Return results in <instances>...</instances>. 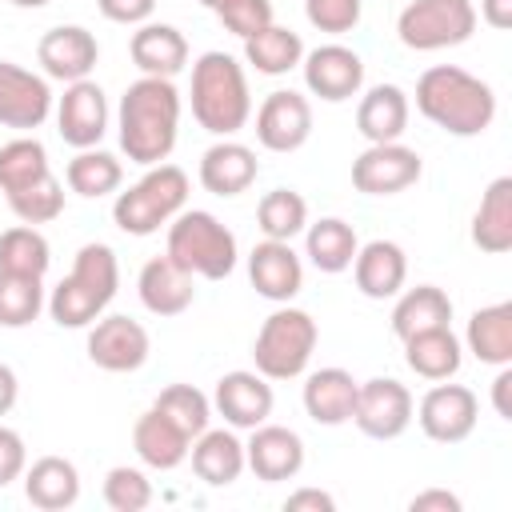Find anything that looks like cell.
Returning <instances> with one entry per match:
<instances>
[{
	"instance_id": "cell-1",
	"label": "cell",
	"mask_w": 512,
	"mask_h": 512,
	"mask_svg": "<svg viewBox=\"0 0 512 512\" xmlns=\"http://www.w3.org/2000/svg\"><path fill=\"white\" fill-rule=\"evenodd\" d=\"M116 128H120V148L132 164H144V168L164 164L172 156L176 132H180L176 84L164 76H140L136 84H128L120 96Z\"/></svg>"
},
{
	"instance_id": "cell-2",
	"label": "cell",
	"mask_w": 512,
	"mask_h": 512,
	"mask_svg": "<svg viewBox=\"0 0 512 512\" xmlns=\"http://www.w3.org/2000/svg\"><path fill=\"white\" fill-rule=\"evenodd\" d=\"M416 108L448 136H480L496 120V92L456 64H432L416 80Z\"/></svg>"
},
{
	"instance_id": "cell-3",
	"label": "cell",
	"mask_w": 512,
	"mask_h": 512,
	"mask_svg": "<svg viewBox=\"0 0 512 512\" xmlns=\"http://www.w3.org/2000/svg\"><path fill=\"white\" fill-rule=\"evenodd\" d=\"M192 116L212 136H232L252 116L248 76L228 52H204L192 64Z\"/></svg>"
},
{
	"instance_id": "cell-4",
	"label": "cell",
	"mask_w": 512,
	"mask_h": 512,
	"mask_svg": "<svg viewBox=\"0 0 512 512\" xmlns=\"http://www.w3.org/2000/svg\"><path fill=\"white\" fill-rule=\"evenodd\" d=\"M184 200H188V172L176 164H152L128 192L116 196L112 220L124 236H152L160 232V224L184 212Z\"/></svg>"
},
{
	"instance_id": "cell-5",
	"label": "cell",
	"mask_w": 512,
	"mask_h": 512,
	"mask_svg": "<svg viewBox=\"0 0 512 512\" xmlns=\"http://www.w3.org/2000/svg\"><path fill=\"white\" fill-rule=\"evenodd\" d=\"M184 272L204 280H224L236 268V236L204 208L176 212L168 220V248H164Z\"/></svg>"
},
{
	"instance_id": "cell-6",
	"label": "cell",
	"mask_w": 512,
	"mask_h": 512,
	"mask_svg": "<svg viewBox=\"0 0 512 512\" xmlns=\"http://www.w3.org/2000/svg\"><path fill=\"white\" fill-rule=\"evenodd\" d=\"M316 340H320V328L316 320L304 312V308H276L256 340H252V360H256V372L264 380H296L304 376L312 352H316Z\"/></svg>"
},
{
	"instance_id": "cell-7",
	"label": "cell",
	"mask_w": 512,
	"mask_h": 512,
	"mask_svg": "<svg viewBox=\"0 0 512 512\" xmlns=\"http://www.w3.org/2000/svg\"><path fill=\"white\" fill-rule=\"evenodd\" d=\"M476 32V8L472 0H408L396 36L412 52H440L456 48Z\"/></svg>"
},
{
	"instance_id": "cell-8",
	"label": "cell",
	"mask_w": 512,
	"mask_h": 512,
	"mask_svg": "<svg viewBox=\"0 0 512 512\" xmlns=\"http://www.w3.org/2000/svg\"><path fill=\"white\" fill-rule=\"evenodd\" d=\"M412 392L392 380V376H376L364 380L356 388V408H352V424L372 436V440H396L408 424H412Z\"/></svg>"
},
{
	"instance_id": "cell-9",
	"label": "cell",
	"mask_w": 512,
	"mask_h": 512,
	"mask_svg": "<svg viewBox=\"0 0 512 512\" xmlns=\"http://www.w3.org/2000/svg\"><path fill=\"white\" fill-rule=\"evenodd\" d=\"M424 164L412 148H404L400 140L392 144H368L356 160H352V184L364 196H396L404 188H412L420 180Z\"/></svg>"
},
{
	"instance_id": "cell-10",
	"label": "cell",
	"mask_w": 512,
	"mask_h": 512,
	"mask_svg": "<svg viewBox=\"0 0 512 512\" xmlns=\"http://www.w3.org/2000/svg\"><path fill=\"white\" fill-rule=\"evenodd\" d=\"M476 416H480V400L472 388L464 384H436L424 392L420 408H416V420H420V432L436 444H460L472 436L476 428Z\"/></svg>"
},
{
	"instance_id": "cell-11",
	"label": "cell",
	"mask_w": 512,
	"mask_h": 512,
	"mask_svg": "<svg viewBox=\"0 0 512 512\" xmlns=\"http://www.w3.org/2000/svg\"><path fill=\"white\" fill-rule=\"evenodd\" d=\"M312 136V104L292 88H276L256 108V140L268 152H296Z\"/></svg>"
},
{
	"instance_id": "cell-12",
	"label": "cell",
	"mask_w": 512,
	"mask_h": 512,
	"mask_svg": "<svg viewBox=\"0 0 512 512\" xmlns=\"http://www.w3.org/2000/svg\"><path fill=\"white\" fill-rule=\"evenodd\" d=\"M56 132L76 152L100 144V136L108 132V100L96 80H72L64 88V96L56 104Z\"/></svg>"
},
{
	"instance_id": "cell-13",
	"label": "cell",
	"mask_w": 512,
	"mask_h": 512,
	"mask_svg": "<svg viewBox=\"0 0 512 512\" xmlns=\"http://www.w3.org/2000/svg\"><path fill=\"white\" fill-rule=\"evenodd\" d=\"M148 332L140 320L132 316H104V320H92V332H88V360L104 372H136L144 368L148 360Z\"/></svg>"
},
{
	"instance_id": "cell-14",
	"label": "cell",
	"mask_w": 512,
	"mask_h": 512,
	"mask_svg": "<svg viewBox=\"0 0 512 512\" xmlns=\"http://www.w3.org/2000/svg\"><path fill=\"white\" fill-rule=\"evenodd\" d=\"M52 112V88L44 76L0 60V124L16 132H32L48 120Z\"/></svg>"
},
{
	"instance_id": "cell-15",
	"label": "cell",
	"mask_w": 512,
	"mask_h": 512,
	"mask_svg": "<svg viewBox=\"0 0 512 512\" xmlns=\"http://www.w3.org/2000/svg\"><path fill=\"white\" fill-rule=\"evenodd\" d=\"M300 68H304L308 92L328 100V104L352 100L364 88V60L344 44H320V48L304 52Z\"/></svg>"
},
{
	"instance_id": "cell-16",
	"label": "cell",
	"mask_w": 512,
	"mask_h": 512,
	"mask_svg": "<svg viewBox=\"0 0 512 512\" xmlns=\"http://www.w3.org/2000/svg\"><path fill=\"white\" fill-rule=\"evenodd\" d=\"M244 468H252L256 480L280 484L292 480L304 468V440L284 424H256L252 440L244 444Z\"/></svg>"
},
{
	"instance_id": "cell-17",
	"label": "cell",
	"mask_w": 512,
	"mask_h": 512,
	"mask_svg": "<svg viewBox=\"0 0 512 512\" xmlns=\"http://www.w3.org/2000/svg\"><path fill=\"white\" fill-rule=\"evenodd\" d=\"M96 56H100V44L88 28L80 24H60V28H48L36 44V60L44 64V76L52 80H88V72L96 68Z\"/></svg>"
},
{
	"instance_id": "cell-18",
	"label": "cell",
	"mask_w": 512,
	"mask_h": 512,
	"mask_svg": "<svg viewBox=\"0 0 512 512\" xmlns=\"http://www.w3.org/2000/svg\"><path fill=\"white\" fill-rule=\"evenodd\" d=\"M248 280L264 300L288 304L304 288V264L292 252V240H260L248 252Z\"/></svg>"
},
{
	"instance_id": "cell-19",
	"label": "cell",
	"mask_w": 512,
	"mask_h": 512,
	"mask_svg": "<svg viewBox=\"0 0 512 512\" xmlns=\"http://www.w3.org/2000/svg\"><path fill=\"white\" fill-rule=\"evenodd\" d=\"M272 384L260 376V372H224L216 380V392H212V408L232 424V428H256L272 416Z\"/></svg>"
},
{
	"instance_id": "cell-20",
	"label": "cell",
	"mask_w": 512,
	"mask_h": 512,
	"mask_svg": "<svg viewBox=\"0 0 512 512\" xmlns=\"http://www.w3.org/2000/svg\"><path fill=\"white\" fill-rule=\"evenodd\" d=\"M196 276L184 272L168 252L164 256H152L144 268H140V280H136V292H140V304L152 312V316H180L192 308V296H196Z\"/></svg>"
},
{
	"instance_id": "cell-21",
	"label": "cell",
	"mask_w": 512,
	"mask_h": 512,
	"mask_svg": "<svg viewBox=\"0 0 512 512\" xmlns=\"http://www.w3.org/2000/svg\"><path fill=\"white\" fill-rule=\"evenodd\" d=\"M352 276L368 300H392L408 280V256L396 240H368L364 248H356Z\"/></svg>"
},
{
	"instance_id": "cell-22",
	"label": "cell",
	"mask_w": 512,
	"mask_h": 512,
	"mask_svg": "<svg viewBox=\"0 0 512 512\" xmlns=\"http://www.w3.org/2000/svg\"><path fill=\"white\" fill-rule=\"evenodd\" d=\"M260 164H256V152L240 140H220L212 144L204 156H200V184L212 192V196H240L252 188Z\"/></svg>"
},
{
	"instance_id": "cell-23",
	"label": "cell",
	"mask_w": 512,
	"mask_h": 512,
	"mask_svg": "<svg viewBox=\"0 0 512 512\" xmlns=\"http://www.w3.org/2000/svg\"><path fill=\"white\" fill-rule=\"evenodd\" d=\"M132 448H136V456H140L148 468L172 472V468H180V464L188 460L192 436H188L184 428H176L164 412L148 408V412L132 424Z\"/></svg>"
},
{
	"instance_id": "cell-24",
	"label": "cell",
	"mask_w": 512,
	"mask_h": 512,
	"mask_svg": "<svg viewBox=\"0 0 512 512\" xmlns=\"http://www.w3.org/2000/svg\"><path fill=\"white\" fill-rule=\"evenodd\" d=\"M128 52H132V64L144 72V76H164L172 80L176 72H184L188 64V40L180 28L172 24H140L128 40Z\"/></svg>"
},
{
	"instance_id": "cell-25",
	"label": "cell",
	"mask_w": 512,
	"mask_h": 512,
	"mask_svg": "<svg viewBox=\"0 0 512 512\" xmlns=\"http://www.w3.org/2000/svg\"><path fill=\"white\" fill-rule=\"evenodd\" d=\"M24 496L40 512H64L80 500V472L64 456H40L24 468Z\"/></svg>"
},
{
	"instance_id": "cell-26",
	"label": "cell",
	"mask_w": 512,
	"mask_h": 512,
	"mask_svg": "<svg viewBox=\"0 0 512 512\" xmlns=\"http://www.w3.org/2000/svg\"><path fill=\"white\" fill-rule=\"evenodd\" d=\"M356 380L352 372L344 368H320L304 380V412L324 424V428H336V424H348L352 420V408H356Z\"/></svg>"
},
{
	"instance_id": "cell-27",
	"label": "cell",
	"mask_w": 512,
	"mask_h": 512,
	"mask_svg": "<svg viewBox=\"0 0 512 512\" xmlns=\"http://www.w3.org/2000/svg\"><path fill=\"white\" fill-rule=\"evenodd\" d=\"M356 128L368 144H392L408 128V96L396 84H376L356 108Z\"/></svg>"
},
{
	"instance_id": "cell-28",
	"label": "cell",
	"mask_w": 512,
	"mask_h": 512,
	"mask_svg": "<svg viewBox=\"0 0 512 512\" xmlns=\"http://www.w3.org/2000/svg\"><path fill=\"white\" fill-rule=\"evenodd\" d=\"M188 456H192V472L212 488H224L244 472V444L228 428H204L188 448Z\"/></svg>"
},
{
	"instance_id": "cell-29",
	"label": "cell",
	"mask_w": 512,
	"mask_h": 512,
	"mask_svg": "<svg viewBox=\"0 0 512 512\" xmlns=\"http://www.w3.org/2000/svg\"><path fill=\"white\" fill-rule=\"evenodd\" d=\"M472 244L488 256L512 248V176H496L472 216Z\"/></svg>"
},
{
	"instance_id": "cell-30",
	"label": "cell",
	"mask_w": 512,
	"mask_h": 512,
	"mask_svg": "<svg viewBox=\"0 0 512 512\" xmlns=\"http://www.w3.org/2000/svg\"><path fill=\"white\" fill-rule=\"evenodd\" d=\"M404 364L424 380H452L460 372V364H464V348H460L452 324L408 336L404 340Z\"/></svg>"
},
{
	"instance_id": "cell-31",
	"label": "cell",
	"mask_w": 512,
	"mask_h": 512,
	"mask_svg": "<svg viewBox=\"0 0 512 512\" xmlns=\"http://www.w3.org/2000/svg\"><path fill=\"white\" fill-rule=\"evenodd\" d=\"M396 308H392V332L400 340L428 332V328H448L452 324V300L444 288L436 284H416L408 292H396Z\"/></svg>"
},
{
	"instance_id": "cell-32",
	"label": "cell",
	"mask_w": 512,
	"mask_h": 512,
	"mask_svg": "<svg viewBox=\"0 0 512 512\" xmlns=\"http://www.w3.org/2000/svg\"><path fill=\"white\" fill-rule=\"evenodd\" d=\"M464 344L480 364H492V368L512 364V304L500 300V304L476 308L468 320Z\"/></svg>"
},
{
	"instance_id": "cell-33",
	"label": "cell",
	"mask_w": 512,
	"mask_h": 512,
	"mask_svg": "<svg viewBox=\"0 0 512 512\" xmlns=\"http://www.w3.org/2000/svg\"><path fill=\"white\" fill-rule=\"evenodd\" d=\"M356 248H360V240H356L352 224L340 220V216H324V220L308 224V232H304V256H308L320 272H328V276L352 268Z\"/></svg>"
},
{
	"instance_id": "cell-34",
	"label": "cell",
	"mask_w": 512,
	"mask_h": 512,
	"mask_svg": "<svg viewBox=\"0 0 512 512\" xmlns=\"http://www.w3.org/2000/svg\"><path fill=\"white\" fill-rule=\"evenodd\" d=\"M244 60L264 76H284L304 60V40L292 28L268 24V28H260L256 36L244 40Z\"/></svg>"
},
{
	"instance_id": "cell-35",
	"label": "cell",
	"mask_w": 512,
	"mask_h": 512,
	"mask_svg": "<svg viewBox=\"0 0 512 512\" xmlns=\"http://www.w3.org/2000/svg\"><path fill=\"white\" fill-rule=\"evenodd\" d=\"M64 180H68V188H72L76 196L96 200V196H108V192H116V188H120L124 168H120V160H116L112 152H100V148H80V152L68 160Z\"/></svg>"
},
{
	"instance_id": "cell-36",
	"label": "cell",
	"mask_w": 512,
	"mask_h": 512,
	"mask_svg": "<svg viewBox=\"0 0 512 512\" xmlns=\"http://www.w3.org/2000/svg\"><path fill=\"white\" fill-rule=\"evenodd\" d=\"M256 224L268 240H292L308 228V204L292 188H272L256 204Z\"/></svg>"
},
{
	"instance_id": "cell-37",
	"label": "cell",
	"mask_w": 512,
	"mask_h": 512,
	"mask_svg": "<svg viewBox=\"0 0 512 512\" xmlns=\"http://www.w3.org/2000/svg\"><path fill=\"white\" fill-rule=\"evenodd\" d=\"M52 264V248L36 224H16L0 232V272H24V276H44Z\"/></svg>"
},
{
	"instance_id": "cell-38",
	"label": "cell",
	"mask_w": 512,
	"mask_h": 512,
	"mask_svg": "<svg viewBox=\"0 0 512 512\" xmlns=\"http://www.w3.org/2000/svg\"><path fill=\"white\" fill-rule=\"evenodd\" d=\"M48 172H52L48 168V152H44V144L36 136H16V140H8L0 148V192L4 196L28 188L32 180H40Z\"/></svg>"
},
{
	"instance_id": "cell-39",
	"label": "cell",
	"mask_w": 512,
	"mask_h": 512,
	"mask_svg": "<svg viewBox=\"0 0 512 512\" xmlns=\"http://www.w3.org/2000/svg\"><path fill=\"white\" fill-rule=\"evenodd\" d=\"M44 308V276L0 272V328H24Z\"/></svg>"
},
{
	"instance_id": "cell-40",
	"label": "cell",
	"mask_w": 512,
	"mask_h": 512,
	"mask_svg": "<svg viewBox=\"0 0 512 512\" xmlns=\"http://www.w3.org/2000/svg\"><path fill=\"white\" fill-rule=\"evenodd\" d=\"M108 308V300H100L88 284H80L72 272L52 288L48 296V312L60 328H88L92 320H100V312Z\"/></svg>"
},
{
	"instance_id": "cell-41",
	"label": "cell",
	"mask_w": 512,
	"mask_h": 512,
	"mask_svg": "<svg viewBox=\"0 0 512 512\" xmlns=\"http://www.w3.org/2000/svg\"><path fill=\"white\" fill-rule=\"evenodd\" d=\"M156 412H164L176 428H184L192 440L208 428V420H212V400L200 392V388H192V384H168L160 396H156V404H152Z\"/></svg>"
},
{
	"instance_id": "cell-42",
	"label": "cell",
	"mask_w": 512,
	"mask_h": 512,
	"mask_svg": "<svg viewBox=\"0 0 512 512\" xmlns=\"http://www.w3.org/2000/svg\"><path fill=\"white\" fill-rule=\"evenodd\" d=\"M8 208L16 212L20 224H48V220H56V216L64 212V188H60V180L48 172V176L32 180L28 188L8 192Z\"/></svg>"
},
{
	"instance_id": "cell-43",
	"label": "cell",
	"mask_w": 512,
	"mask_h": 512,
	"mask_svg": "<svg viewBox=\"0 0 512 512\" xmlns=\"http://www.w3.org/2000/svg\"><path fill=\"white\" fill-rule=\"evenodd\" d=\"M104 504L112 512H144L152 504V480L140 468L116 464L104 476Z\"/></svg>"
},
{
	"instance_id": "cell-44",
	"label": "cell",
	"mask_w": 512,
	"mask_h": 512,
	"mask_svg": "<svg viewBox=\"0 0 512 512\" xmlns=\"http://www.w3.org/2000/svg\"><path fill=\"white\" fill-rule=\"evenodd\" d=\"M360 12H364V0H304L308 24L320 32H332V36L352 32L360 24Z\"/></svg>"
},
{
	"instance_id": "cell-45",
	"label": "cell",
	"mask_w": 512,
	"mask_h": 512,
	"mask_svg": "<svg viewBox=\"0 0 512 512\" xmlns=\"http://www.w3.org/2000/svg\"><path fill=\"white\" fill-rule=\"evenodd\" d=\"M216 16H220V24H224L232 36L248 40V36H256L260 28L272 24V0H228V4L216 8Z\"/></svg>"
},
{
	"instance_id": "cell-46",
	"label": "cell",
	"mask_w": 512,
	"mask_h": 512,
	"mask_svg": "<svg viewBox=\"0 0 512 512\" xmlns=\"http://www.w3.org/2000/svg\"><path fill=\"white\" fill-rule=\"evenodd\" d=\"M24 468H28V448H24L20 432L0 424V488L12 484V480H20Z\"/></svg>"
},
{
	"instance_id": "cell-47",
	"label": "cell",
	"mask_w": 512,
	"mask_h": 512,
	"mask_svg": "<svg viewBox=\"0 0 512 512\" xmlns=\"http://www.w3.org/2000/svg\"><path fill=\"white\" fill-rule=\"evenodd\" d=\"M96 8L112 24H148L156 0H96Z\"/></svg>"
},
{
	"instance_id": "cell-48",
	"label": "cell",
	"mask_w": 512,
	"mask_h": 512,
	"mask_svg": "<svg viewBox=\"0 0 512 512\" xmlns=\"http://www.w3.org/2000/svg\"><path fill=\"white\" fill-rule=\"evenodd\" d=\"M408 508L412 512H460V496L448 488H428V492H416Z\"/></svg>"
},
{
	"instance_id": "cell-49",
	"label": "cell",
	"mask_w": 512,
	"mask_h": 512,
	"mask_svg": "<svg viewBox=\"0 0 512 512\" xmlns=\"http://www.w3.org/2000/svg\"><path fill=\"white\" fill-rule=\"evenodd\" d=\"M284 508H288V512H332L336 500H332L328 492H320V488H300V492H292V496L284 500Z\"/></svg>"
},
{
	"instance_id": "cell-50",
	"label": "cell",
	"mask_w": 512,
	"mask_h": 512,
	"mask_svg": "<svg viewBox=\"0 0 512 512\" xmlns=\"http://www.w3.org/2000/svg\"><path fill=\"white\" fill-rule=\"evenodd\" d=\"M508 392H512V364H500V372H496V380H492V408H496L500 420H512V400H508Z\"/></svg>"
},
{
	"instance_id": "cell-51",
	"label": "cell",
	"mask_w": 512,
	"mask_h": 512,
	"mask_svg": "<svg viewBox=\"0 0 512 512\" xmlns=\"http://www.w3.org/2000/svg\"><path fill=\"white\" fill-rule=\"evenodd\" d=\"M480 16L488 28L504 32V28H512V0H480Z\"/></svg>"
},
{
	"instance_id": "cell-52",
	"label": "cell",
	"mask_w": 512,
	"mask_h": 512,
	"mask_svg": "<svg viewBox=\"0 0 512 512\" xmlns=\"http://www.w3.org/2000/svg\"><path fill=\"white\" fill-rule=\"evenodd\" d=\"M16 396H20V384H16V372H12L8 364H0V416H8V412H12V404H16Z\"/></svg>"
},
{
	"instance_id": "cell-53",
	"label": "cell",
	"mask_w": 512,
	"mask_h": 512,
	"mask_svg": "<svg viewBox=\"0 0 512 512\" xmlns=\"http://www.w3.org/2000/svg\"><path fill=\"white\" fill-rule=\"evenodd\" d=\"M8 4H16V8H44L48 0H8Z\"/></svg>"
},
{
	"instance_id": "cell-54",
	"label": "cell",
	"mask_w": 512,
	"mask_h": 512,
	"mask_svg": "<svg viewBox=\"0 0 512 512\" xmlns=\"http://www.w3.org/2000/svg\"><path fill=\"white\" fill-rule=\"evenodd\" d=\"M200 4H204V8H212V12H216V8H220V4H228V0H200Z\"/></svg>"
}]
</instances>
